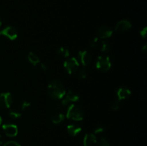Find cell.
Segmentation results:
<instances>
[{"mask_svg":"<svg viewBox=\"0 0 147 146\" xmlns=\"http://www.w3.org/2000/svg\"><path fill=\"white\" fill-rule=\"evenodd\" d=\"M47 94L51 99L54 100H60L65 97L66 90L65 85L58 80H53L47 86Z\"/></svg>","mask_w":147,"mask_h":146,"instance_id":"1","label":"cell"},{"mask_svg":"<svg viewBox=\"0 0 147 146\" xmlns=\"http://www.w3.org/2000/svg\"><path fill=\"white\" fill-rule=\"evenodd\" d=\"M65 117L74 121H81L84 117V112L81 107L77 104H72L67 107Z\"/></svg>","mask_w":147,"mask_h":146,"instance_id":"2","label":"cell"},{"mask_svg":"<svg viewBox=\"0 0 147 146\" xmlns=\"http://www.w3.org/2000/svg\"><path fill=\"white\" fill-rule=\"evenodd\" d=\"M96 67L99 71L106 72L111 67V62L109 56L100 55L97 58L96 62Z\"/></svg>","mask_w":147,"mask_h":146,"instance_id":"3","label":"cell"},{"mask_svg":"<svg viewBox=\"0 0 147 146\" xmlns=\"http://www.w3.org/2000/svg\"><path fill=\"white\" fill-rule=\"evenodd\" d=\"M80 63L76 57H70L65 60L63 62V67L69 74H73L78 70Z\"/></svg>","mask_w":147,"mask_h":146,"instance_id":"4","label":"cell"},{"mask_svg":"<svg viewBox=\"0 0 147 146\" xmlns=\"http://www.w3.org/2000/svg\"><path fill=\"white\" fill-rule=\"evenodd\" d=\"M13 96L11 92H2L0 94V107L9 109L13 104Z\"/></svg>","mask_w":147,"mask_h":146,"instance_id":"5","label":"cell"},{"mask_svg":"<svg viewBox=\"0 0 147 146\" xmlns=\"http://www.w3.org/2000/svg\"><path fill=\"white\" fill-rule=\"evenodd\" d=\"M4 36L9 40H15L18 37V31L15 27L12 26H7L0 31V37Z\"/></svg>","mask_w":147,"mask_h":146,"instance_id":"6","label":"cell"},{"mask_svg":"<svg viewBox=\"0 0 147 146\" xmlns=\"http://www.w3.org/2000/svg\"><path fill=\"white\" fill-rule=\"evenodd\" d=\"M2 129L4 134L8 137H15L18 134V127L13 123H4L2 125Z\"/></svg>","mask_w":147,"mask_h":146,"instance_id":"7","label":"cell"},{"mask_svg":"<svg viewBox=\"0 0 147 146\" xmlns=\"http://www.w3.org/2000/svg\"><path fill=\"white\" fill-rule=\"evenodd\" d=\"M78 61L80 62L82 66L83 67H87L90 64L91 61V55L90 53L86 50H81L79 51L78 53Z\"/></svg>","mask_w":147,"mask_h":146,"instance_id":"8","label":"cell"},{"mask_svg":"<svg viewBox=\"0 0 147 146\" xmlns=\"http://www.w3.org/2000/svg\"><path fill=\"white\" fill-rule=\"evenodd\" d=\"M132 25L130 21L127 19H122L117 22L115 26V31L116 32H124L131 28Z\"/></svg>","mask_w":147,"mask_h":146,"instance_id":"9","label":"cell"},{"mask_svg":"<svg viewBox=\"0 0 147 146\" xmlns=\"http://www.w3.org/2000/svg\"><path fill=\"white\" fill-rule=\"evenodd\" d=\"M113 34V30L107 26L100 27L97 30V37L99 39H106L111 37Z\"/></svg>","mask_w":147,"mask_h":146,"instance_id":"10","label":"cell"},{"mask_svg":"<svg viewBox=\"0 0 147 146\" xmlns=\"http://www.w3.org/2000/svg\"><path fill=\"white\" fill-rule=\"evenodd\" d=\"M131 94V91L130 89L126 87H119L116 90V98L119 101L126 100Z\"/></svg>","mask_w":147,"mask_h":146,"instance_id":"11","label":"cell"},{"mask_svg":"<svg viewBox=\"0 0 147 146\" xmlns=\"http://www.w3.org/2000/svg\"><path fill=\"white\" fill-rule=\"evenodd\" d=\"M97 143V138L94 133H87L83 139V146H95Z\"/></svg>","mask_w":147,"mask_h":146,"instance_id":"12","label":"cell"},{"mask_svg":"<svg viewBox=\"0 0 147 146\" xmlns=\"http://www.w3.org/2000/svg\"><path fill=\"white\" fill-rule=\"evenodd\" d=\"M82 131V127L77 124H70L67 125V132L70 136L76 137Z\"/></svg>","mask_w":147,"mask_h":146,"instance_id":"13","label":"cell"},{"mask_svg":"<svg viewBox=\"0 0 147 146\" xmlns=\"http://www.w3.org/2000/svg\"><path fill=\"white\" fill-rule=\"evenodd\" d=\"M65 96V98L70 102H78L80 100V96H79L78 93H77L76 91L72 90H69Z\"/></svg>","mask_w":147,"mask_h":146,"instance_id":"14","label":"cell"},{"mask_svg":"<svg viewBox=\"0 0 147 146\" xmlns=\"http://www.w3.org/2000/svg\"><path fill=\"white\" fill-rule=\"evenodd\" d=\"M27 58L29 62L31 64H32L33 66L37 65L40 62V57L37 56V54H36L33 52H30L28 53V54L27 56Z\"/></svg>","mask_w":147,"mask_h":146,"instance_id":"15","label":"cell"},{"mask_svg":"<svg viewBox=\"0 0 147 146\" xmlns=\"http://www.w3.org/2000/svg\"><path fill=\"white\" fill-rule=\"evenodd\" d=\"M69 104H70V102L67 100L66 98H63L61 100H59L58 102L55 103L53 106L55 110H63V108L66 107H68Z\"/></svg>","mask_w":147,"mask_h":146,"instance_id":"16","label":"cell"},{"mask_svg":"<svg viewBox=\"0 0 147 146\" xmlns=\"http://www.w3.org/2000/svg\"><path fill=\"white\" fill-rule=\"evenodd\" d=\"M99 44H100V50L102 52L108 53L111 50V45L108 41L102 40L100 42H99Z\"/></svg>","mask_w":147,"mask_h":146,"instance_id":"17","label":"cell"},{"mask_svg":"<svg viewBox=\"0 0 147 146\" xmlns=\"http://www.w3.org/2000/svg\"><path fill=\"white\" fill-rule=\"evenodd\" d=\"M65 116L63 113H57V114H55L52 117L51 120L52 122H53V123H54V124H59V123H62V122L65 120Z\"/></svg>","mask_w":147,"mask_h":146,"instance_id":"18","label":"cell"},{"mask_svg":"<svg viewBox=\"0 0 147 146\" xmlns=\"http://www.w3.org/2000/svg\"><path fill=\"white\" fill-rule=\"evenodd\" d=\"M57 54L63 58H68L70 56V51L67 48H65L64 47H60L57 51Z\"/></svg>","mask_w":147,"mask_h":146,"instance_id":"19","label":"cell"},{"mask_svg":"<svg viewBox=\"0 0 147 146\" xmlns=\"http://www.w3.org/2000/svg\"><path fill=\"white\" fill-rule=\"evenodd\" d=\"M9 117H10L12 120H15V119H18L20 117H21L22 114L17 110H14V109H11V110H9L8 112Z\"/></svg>","mask_w":147,"mask_h":146,"instance_id":"20","label":"cell"},{"mask_svg":"<svg viewBox=\"0 0 147 146\" xmlns=\"http://www.w3.org/2000/svg\"><path fill=\"white\" fill-rule=\"evenodd\" d=\"M88 76V70L87 67H83L82 66L78 70V77L81 80H85Z\"/></svg>","mask_w":147,"mask_h":146,"instance_id":"21","label":"cell"},{"mask_svg":"<svg viewBox=\"0 0 147 146\" xmlns=\"http://www.w3.org/2000/svg\"><path fill=\"white\" fill-rule=\"evenodd\" d=\"M30 105H31V103L26 100H22V101L20 102V109L22 110H27V109H28L29 107H30Z\"/></svg>","mask_w":147,"mask_h":146,"instance_id":"22","label":"cell"},{"mask_svg":"<svg viewBox=\"0 0 147 146\" xmlns=\"http://www.w3.org/2000/svg\"><path fill=\"white\" fill-rule=\"evenodd\" d=\"M99 44V38L98 37H93V39L90 40V42H89V46H90L91 48H96V47H98V45Z\"/></svg>","mask_w":147,"mask_h":146,"instance_id":"23","label":"cell"},{"mask_svg":"<svg viewBox=\"0 0 147 146\" xmlns=\"http://www.w3.org/2000/svg\"><path fill=\"white\" fill-rule=\"evenodd\" d=\"M119 107H120V101H119L118 100H116V101L113 102L111 104L110 108L111 110H119Z\"/></svg>","mask_w":147,"mask_h":146,"instance_id":"24","label":"cell"},{"mask_svg":"<svg viewBox=\"0 0 147 146\" xmlns=\"http://www.w3.org/2000/svg\"><path fill=\"white\" fill-rule=\"evenodd\" d=\"M98 146H111L109 142L106 140L104 137H102L99 140L98 143Z\"/></svg>","mask_w":147,"mask_h":146,"instance_id":"25","label":"cell"},{"mask_svg":"<svg viewBox=\"0 0 147 146\" xmlns=\"http://www.w3.org/2000/svg\"><path fill=\"white\" fill-rule=\"evenodd\" d=\"M3 146H21V145H20L17 142L11 140V141H8L6 143H4Z\"/></svg>","mask_w":147,"mask_h":146,"instance_id":"26","label":"cell"},{"mask_svg":"<svg viewBox=\"0 0 147 146\" xmlns=\"http://www.w3.org/2000/svg\"><path fill=\"white\" fill-rule=\"evenodd\" d=\"M105 131L104 127H102V126H99V127H97L94 130V134H100V133H103V132Z\"/></svg>","mask_w":147,"mask_h":146,"instance_id":"27","label":"cell"},{"mask_svg":"<svg viewBox=\"0 0 147 146\" xmlns=\"http://www.w3.org/2000/svg\"><path fill=\"white\" fill-rule=\"evenodd\" d=\"M140 35L142 36V37H143L144 39H146V35H147V27H144L143 29H142V30L140 31Z\"/></svg>","mask_w":147,"mask_h":146,"instance_id":"28","label":"cell"},{"mask_svg":"<svg viewBox=\"0 0 147 146\" xmlns=\"http://www.w3.org/2000/svg\"><path fill=\"white\" fill-rule=\"evenodd\" d=\"M40 68H41L42 71L44 72H47V70H48V67L45 64H44V63H41L40 64Z\"/></svg>","mask_w":147,"mask_h":146,"instance_id":"29","label":"cell"},{"mask_svg":"<svg viewBox=\"0 0 147 146\" xmlns=\"http://www.w3.org/2000/svg\"><path fill=\"white\" fill-rule=\"evenodd\" d=\"M142 52H143L144 54H146V53H147V45H146V44H145V45L143 47H142Z\"/></svg>","mask_w":147,"mask_h":146,"instance_id":"30","label":"cell"},{"mask_svg":"<svg viewBox=\"0 0 147 146\" xmlns=\"http://www.w3.org/2000/svg\"><path fill=\"white\" fill-rule=\"evenodd\" d=\"M2 136L1 135H0V143H2Z\"/></svg>","mask_w":147,"mask_h":146,"instance_id":"31","label":"cell"},{"mask_svg":"<svg viewBox=\"0 0 147 146\" xmlns=\"http://www.w3.org/2000/svg\"><path fill=\"white\" fill-rule=\"evenodd\" d=\"M1 123H2V118H1V117L0 116V125H1Z\"/></svg>","mask_w":147,"mask_h":146,"instance_id":"32","label":"cell"},{"mask_svg":"<svg viewBox=\"0 0 147 146\" xmlns=\"http://www.w3.org/2000/svg\"><path fill=\"white\" fill-rule=\"evenodd\" d=\"M1 25H2V21H1V17H0V27H1Z\"/></svg>","mask_w":147,"mask_h":146,"instance_id":"33","label":"cell"}]
</instances>
